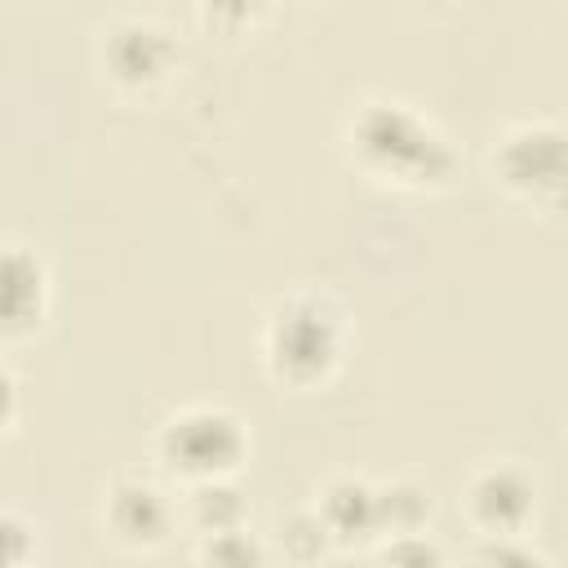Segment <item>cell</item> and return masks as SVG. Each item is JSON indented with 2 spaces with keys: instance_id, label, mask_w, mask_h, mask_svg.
<instances>
[{
  "instance_id": "6da1fadb",
  "label": "cell",
  "mask_w": 568,
  "mask_h": 568,
  "mask_svg": "<svg viewBox=\"0 0 568 568\" xmlns=\"http://www.w3.org/2000/svg\"><path fill=\"white\" fill-rule=\"evenodd\" d=\"M160 448L173 466H182L200 484H213L244 453V435H240L235 417H226L217 408H191V413H182L164 426Z\"/></svg>"
},
{
  "instance_id": "7a4b0ae2",
  "label": "cell",
  "mask_w": 568,
  "mask_h": 568,
  "mask_svg": "<svg viewBox=\"0 0 568 568\" xmlns=\"http://www.w3.org/2000/svg\"><path fill=\"white\" fill-rule=\"evenodd\" d=\"M337 351L333 320L315 302H288L271 324V355L288 377H315Z\"/></svg>"
},
{
  "instance_id": "3957f363",
  "label": "cell",
  "mask_w": 568,
  "mask_h": 568,
  "mask_svg": "<svg viewBox=\"0 0 568 568\" xmlns=\"http://www.w3.org/2000/svg\"><path fill=\"white\" fill-rule=\"evenodd\" d=\"M501 182L528 195H550L568 182V138L555 129H519L501 146Z\"/></svg>"
},
{
  "instance_id": "277c9868",
  "label": "cell",
  "mask_w": 568,
  "mask_h": 568,
  "mask_svg": "<svg viewBox=\"0 0 568 568\" xmlns=\"http://www.w3.org/2000/svg\"><path fill=\"white\" fill-rule=\"evenodd\" d=\"M466 506H470L475 524L488 528V537H510L532 510V484L515 466H488L470 479Z\"/></svg>"
},
{
  "instance_id": "5b68a950",
  "label": "cell",
  "mask_w": 568,
  "mask_h": 568,
  "mask_svg": "<svg viewBox=\"0 0 568 568\" xmlns=\"http://www.w3.org/2000/svg\"><path fill=\"white\" fill-rule=\"evenodd\" d=\"M106 519H111L115 537H124V541H160L169 528V501L151 484L124 479L106 497Z\"/></svg>"
},
{
  "instance_id": "8992f818",
  "label": "cell",
  "mask_w": 568,
  "mask_h": 568,
  "mask_svg": "<svg viewBox=\"0 0 568 568\" xmlns=\"http://www.w3.org/2000/svg\"><path fill=\"white\" fill-rule=\"evenodd\" d=\"M200 564L204 568H262V555H257V546L240 528H226V532H213L204 541Z\"/></svg>"
},
{
  "instance_id": "52a82bcc",
  "label": "cell",
  "mask_w": 568,
  "mask_h": 568,
  "mask_svg": "<svg viewBox=\"0 0 568 568\" xmlns=\"http://www.w3.org/2000/svg\"><path fill=\"white\" fill-rule=\"evenodd\" d=\"M484 568H546L532 550H524L510 537H493V546L484 550Z\"/></svg>"
}]
</instances>
